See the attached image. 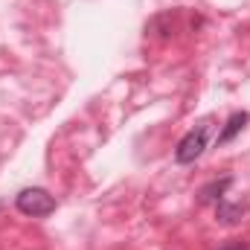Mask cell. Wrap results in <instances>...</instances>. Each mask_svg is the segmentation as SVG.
I'll return each mask as SVG.
<instances>
[{
  "instance_id": "8992f818",
  "label": "cell",
  "mask_w": 250,
  "mask_h": 250,
  "mask_svg": "<svg viewBox=\"0 0 250 250\" xmlns=\"http://www.w3.org/2000/svg\"><path fill=\"white\" fill-rule=\"evenodd\" d=\"M221 250H248V245L245 242H230V245H224Z\"/></svg>"
},
{
  "instance_id": "5b68a950",
  "label": "cell",
  "mask_w": 250,
  "mask_h": 250,
  "mask_svg": "<svg viewBox=\"0 0 250 250\" xmlns=\"http://www.w3.org/2000/svg\"><path fill=\"white\" fill-rule=\"evenodd\" d=\"M245 125H248V114H245V111H239V114H233V117L227 120V125H224V131L218 134V146H224V143H230V140H233V137H236V134H239V131L245 128Z\"/></svg>"
},
{
  "instance_id": "3957f363",
  "label": "cell",
  "mask_w": 250,
  "mask_h": 250,
  "mask_svg": "<svg viewBox=\"0 0 250 250\" xmlns=\"http://www.w3.org/2000/svg\"><path fill=\"white\" fill-rule=\"evenodd\" d=\"M245 215H248V207H245V204H230V201H224V198L215 204V218H218V224H224V227H233V224L245 221Z\"/></svg>"
},
{
  "instance_id": "7a4b0ae2",
  "label": "cell",
  "mask_w": 250,
  "mask_h": 250,
  "mask_svg": "<svg viewBox=\"0 0 250 250\" xmlns=\"http://www.w3.org/2000/svg\"><path fill=\"white\" fill-rule=\"evenodd\" d=\"M204 148H207V125H201V128L189 131L187 137L178 143V148H175V160H178L181 166L195 163V160L204 154Z\"/></svg>"
},
{
  "instance_id": "6da1fadb",
  "label": "cell",
  "mask_w": 250,
  "mask_h": 250,
  "mask_svg": "<svg viewBox=\"0 0 250 250\" xmlns=\"http://www.w3.org/2000/svg\"><path fill=\"white\" fill-rule=\"evenodd\" d=\"M15 207L18 212L29 215V218H44L50 212H56V198L41 187H29V189H21L18 198H15Z\"/></svg>"
},
{
  "instance_id": "277c9868",
  "label": "cell",
  "mask_w": 250,
  "mask_h": 250,
  "mask_svg": "<svg viewBox=\"0 0 250 250\" xmlns=\"http://www.w3.org/2000/svg\"><path fill=\"white\" fill-rule=\"evenodd\" d=\"M233 187V178H221V181H209L207 187L198 192V201L201 204H218L224 198V192Z\"/></svg>"
}]
</instances>
